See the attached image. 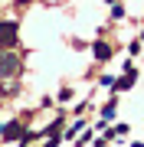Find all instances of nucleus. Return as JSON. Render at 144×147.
Returning a JSON list of instances; mask_svg holds the SVG:
<instances>
[{
    "instance_id": "4",
    "label": "nucleus",
    "mask_w": 144,
    "mask_h": 147,
    "mask_svg": "<svg viewBox=\"0 0 144 147\" xmlns=\"http://www.w3.org/2000/svg\"><path fill=\"white\" fill-rule=\"evenodd\" d=\"M95 56H98V59H108V56H112V46H105V42H95Z\"/></svg>"
},
{
    "instance_id": "1",
    "label": "nucleus",
    "mask_w": 144,
    "mask_h": 147,
    "mask_svg": "<svg viewBox=\"0 0 144 147\" xmlns=\"http://www.w3.org/2000/svg\"><path fill=\"white\" fill-rule=\"evenodd\" d=\"M16 39H20V26H16L13 20L0 23V49H10V46H16Z\"/></svg>"
},
{
    "instance_id": "5",
    "label": "nucleus",
    "mask_w": 144,
    "mask_h": 147,
    "mask_svg": "<svg viewBox=\"0 0 144 147\" xmlns=\"http://www.w3.org/2000/svg\"><path fill=\"white\" fill-rule=\"evenodd\" d=\"M101 118H105V121H112V118H115V101H112V105H105V108H101Z\"/></svg>"
},
{
    "instance_id": "2",
    "label": "nucleus",
    "mask_w": 144,
    "mask_h": 147,
    "mask_svg": "<svg viewBox=\"0 0 144 147\" xmlns=\"http://www.w3.org/2000/svg\"><path fill=\"white\" fill-rule=\"evenodd\" d=\"M16 69H20V59L16 56H0V75H10V72H16Z\"/></svg>"
},
{
    "instance_id": "3",
    "label": "nucleus",
    "mask_w": 144,
    "mask_h": 147,
    "mask_svg": "<svg viewBox=\"0 0 144 147\" xmlns=\"http://www.w3.org/2000/svg\"><path fill=\"white\" fill-rule=\"evenodd\" d=\"M112 85H115V92H128L131 85H134V72H128L124 79H118V82H112Z\"/></svg>"
}]
</instances>
